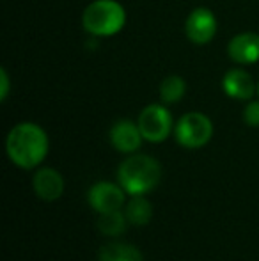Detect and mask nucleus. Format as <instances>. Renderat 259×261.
Masks as SVG:
<instances>
[{"label":"nucleus","instance_id":"nucleus-4","mask_svg":"<svg viewBox=\"0 0 259 261\" xmlns=\"http://www.w3.org/2000/svg\"><path fill=\"white\" fill-rule=\"evenodd\" d=\"M174 137L178 144L187 149H197L206 146L213 137V123L200 112H188L180 117L174 126Z\"/></svg>","mask_w":259,"mask_h":261},{"label":"nucleus","instance_id":"nucleus-16","mask_svg":"<svg viewBox=\"0 0 259 261\" xmlns=\"http://www.w3.org/2000/svg\"><path fill=\"white\" fill-rule=\"evenodd\" d=\"M243 121H245V124H249L252 128L259 126V101L250 100L245 105V109H243Z\"/></svg>","mask_w":259,"mask_h":261},{"label":"nucleus","instance_id":"nucleus-17","mask_svg":"<svg viewBox=\"0 0 259 261\" xmlns=\"http://www.w3.org/2000/svg\"><path fill=\"white\" fill-rule=\"evenodd\" d=\"M9 75H7L6 69H0V100L6 101L7 94H9Z\"/></svg>","mask_w":259,"mask_h":261},{"label":"nucleus","instance_id":"nucleus-9","mask_svg":"<svg viewBox=\"0 0 259 261\" xmlns=\"http://www.w3.org/2000/svg\"><path fill=\"white\" fill-rule=\"evenodd\" d=\"M36 196L46 203H53L64 194V178L59 171L52 167H41L32 178Z\"/></svg>","mask_w":259,"mask_h":261},{"label":"nucleus","instance_id":"nucleus-6","mask_svg":"<svg viewBox=\"0 0 259 261\" xmlns=\"http://www.w3.org/2000/svg\"><path fill=\"white\" fill-rule=\"evenodd\" d=\"M89 206L96 213L123 210L126 204V192L121 185L110 181H98L87 192Z\"/></svg>","mask_w":259,"mask_h":261},{"label":"nucleus","instance_id":"nucleus-2","mask_svg":"<svg viewBox=\"0 0 259 261\" xmlns=\"http://www.w3.org/2000/svg\"><path fill=\"white\" fill-rule=\"evenodd\" d=\"M119 185L130 196H144L151 192L162 179V165L156 158L131 153L118 169Z\"/></svg>","mask_w":259,"mask_h":261},{"label":"nucleus","instance_id":"nucleus-11","mask_svg":"<svg viewBox=\"0 0 259 261\" xmlns=\"http://www.w3.org/2000/svg\"><path fill=\"white\" fill-rule=\"evenodd\" d=\"M222 89L233 100L250 101L257 91L254 79L243 69H229L222 79Z\"/></svg>","mask_w":259,"mask_h":261},{"label":"nucleus","instance_id":"nucleus-15","mask_svg":"<svg viewBox=\"0 0 259 261\" xmlns=\"http://www.w3.org/2000/svg\"><path fill=\"white\" fill-rule=\"evenodd\" d=\"M187 93V82L180 75H170L160 84V100L165 105L178 103Z\"/></svg>","mask_w":259,"mask_h":261},{"label":"nucleus","instance_id":"nucleus-3","mask_svg":"<svg viewBox=\"0 0 259 261\" xmlns=\"http://www.w3.org/2000/svg\"><path fill=\"white\" fill-rule=\"evenodd\" d=\"M125 7L116 0H94L82 14V25L89 34L96 38L114 36L125 27Z\"/></svg>","mask_w":259,"mask_h":261},{"label":"nucleus","instance_id":"nucleus-12","mask_svg":"<svg viewBox=\"0 0 259 261\" xmlns=\"http://www.w3.org/2000/svg\"><path fill=\"white\" fill-rule=\"evenodd\" d=\"M98 261H144V256L131 244L110 242L100 249Z\"/></svg>","mask_w":259,"mask_h":261},{"label":"nucleus","instance_id":"nucleus-14","mask_svg":"<svg viewBox=\"0 0 259 261\" xmlns=\"http://www.w3.org/2000/svg\"><path fill=\"white\" fill-rule=\"evenodd\" d=\"M98 220L96 226L107 237H119L126 231L128 227V219L125 215V210H114V212H105V213H98Z\"/></svg>","mask_w":259,"mask_h":261},{"label":"nucleus","instance_id":"nucleus-1","mask_svg":"<svg viewBox=\"0 0 259 261\" xmlns=\"http://www.w3.org/2000/svg\"><path fill=\"white\" fill-rule=\"evenodd\" d=\"M48 135L36 123H20L11 128L6 139L9 160L20 169H36L48 155Z\"/></svg>","mask_w":259,"mask_h":261},{"label":"nucleus","instance_id":"nucleus-8","mask_svg":"<svg viewBox=\"0 0 259 261\" xmlns=\"http://www.w3.org/2000/svg\"><path fill=\"white\" fill-rule=\"evenodd\" d=\"M108 137H110V144L119 153H125V155H131V153L138 151L142 141H144L138 124L130 119H119L110 128Z\"/></svg>","mask_w":259,"mask_h":261},{"label":"nucleus","instance_id":"nucleus-10","mask_svg":"<svg viewBox=\"0 0 259 261\" xmlns=\"http://www.w3.org/2000/svg\"><path fill=\"white\" fill-rule=\"evenodd\" d=\"M227 55L236 64H256L259 61V34L242 32L227 45Z\"/></svg>","mask_w":259,"mask_h":261},{"label":"nucleus","instance_id":"nucleus-5","mask_svg":"<svg viewBox=\"0 0 259 261\" xmlns=\"http://www.w3.org/2000/svg\"><path fill=\"white\" fill-rule=\"evenodd\" d=\"M137 124L144 141L156 144V142L165 141L172 132V116L163 105L153 103L138 114Z\"/></svg>","mask_w":259,"mask_h":261},{"label":"nucleus","instance_id":"nucleus-18","mask_svg":"<svg viewBox=\"0 0 259 261\" xmlns=\"http://www.w3.org/2000/svg\"><path fill=\"white\" fill-rule=\"evenodd\" d=\"M257 94H259V84H257Z\"/></svg>","mask_w":259,"mask_h":261},{"label":"nucleus","instance_id":"nucleus-7","mask_svg":"<svg viewBox=\"0 0 259 261\" xmlns=\"http://www.w3.org/2000/svg\"><path fill=\"white\" fill-rule=\"evenodd\" d=\"M185 34L195 45H208L217 34V18L206 7H197L185 21Z\"/></svg>","mask_w":259,"mask_h":261},{"label":"nucleus","instance_id":"nucleus-13","mask_svg":"<svg viewBox=\"0 0 259 261\" xmlns=\"http://www.w3.org/2000/svg\"><path fill=\"white\" fill-rule=\"evenodd\" d=\"M123 210L131 226H148L153 219V204L144 196H131V199Z\"/></svg>","mask_w":259,"mask_h":261}]
</instances>
